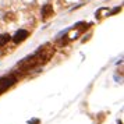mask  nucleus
<instances>
[{
	"label": "nucleus",
	"mask_w": 124,
	"mask_h": 124,
	"mask_svg": "<svg viewBox=\"0 0 124 124\" xmlns=\"http://www.w3.org/2000/svg\"><path fill=\"white\" fill-rule=\"evenodd\" d=\"M16 81H17V79H16V77H13V75H8V77H3V78H0V93H1L4 89H7L8 86H11Z\"/></svg>",
	"instance_id": "f257e3e1"
},
{
	"label": "nucleus",
	"mask_w": 124,
	"mask_h": 124,
	"mask_svg": "<svg viewBox=\"0 0 124 124\" xmlns=\"http://www.w3.org/2000/svg\"><path fill=\"white\" fill-rule=\"evenodd\" d=\"M27 36H28V32L21 29V31H18L17 34H16V36H14V42H16V43H18V42H23Z\"/></svg>",
	"instance_id": "f03ea898"
},
{
	"label": "nucleus",
	"mask_w": 124,
	"mask_h": 124,
	"mask_svg": "<svg viewBox=\"0 0 124 124\" xmlns=\"http://www.w3.org/2000/svg\"><path fill=\"white\" fill-rule=\"evenodd\" d=\"M52 14H53V8H52V4H46L43 8H42V16H43V18H47L50 17Z\"/></svg>",
	"instance_id": "7ed1b4c3"
},
{
	"label": "nucleus",
	"mask_w": 124,
	"mask_h": 124,
	"mask_svg": "<svg viewBox=\"0 0 124 124\" xmlns=\"http://www.w3.org/2000/svg\"><path fill=\"white\" fill-rule=\"evenodd\" d=\"M8 39H10V36H8V35H3V36H0V46L4 45L6 42H8Z\"/></svg>",
	"instance_id": "20e7f679"
}]
</instances>
